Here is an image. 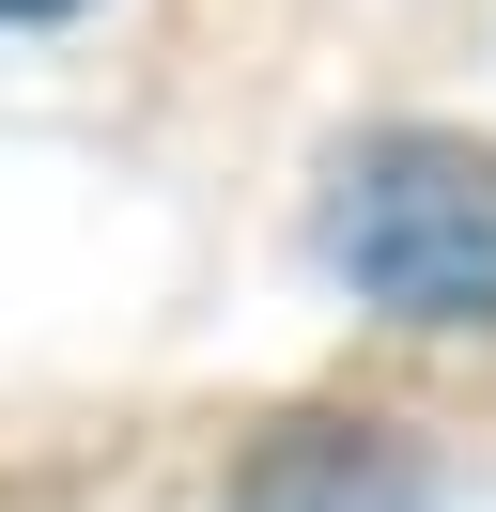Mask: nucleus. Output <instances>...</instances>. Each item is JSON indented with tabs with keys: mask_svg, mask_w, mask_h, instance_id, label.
<instances>
[{
	"mask_svg": "<svg viewBox=\"0 0 496 512\" xmlns=\"http://www.w3.org/2000/svg\"><path fill=\"white\" fill-rule=\"evenodd\" d=\"M233 512H419V466L372 419H279L233 466Z\"/></svg>",
	"mask_w": 496,
	"mask_h": 512,
	"instance_id": "2",
	"label": "nucleus"
},
{
	"mask_svg": "<svg viewBox=\"0 0 496 512\" xmlns=\"http://www.w3.org/2000/svg\"><path fill=\"white\" fill-rule=\"evenodd\" d=\"M341 264L403 326H496V140L388 125L341 171Z\"/></svg>",
	"mask_w": 496,
	"mask_h": 512,
	"instance_id": "1",
	"label": "nucleus"
},
{
	"mask_svg": "<svg viewBox=\"0 0 496 512\" xmlns=\"http://www.w3.org/2000/svg\"><path fill=\"white\" fill-rule=\"evenodd\" d=\"M0 16H62V0H0Z\"/></svg>",
	"mask_w": 496,
	"mask_h": 512,
	"instance_id": "3",
	"label": "nucleus"
}]
</instances>
